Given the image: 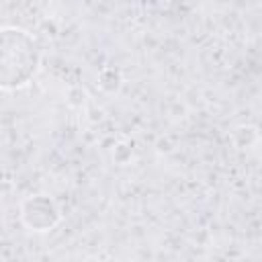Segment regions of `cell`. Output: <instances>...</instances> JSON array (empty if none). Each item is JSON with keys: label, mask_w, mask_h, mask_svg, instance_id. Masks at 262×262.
<instances>
[{"label": "cell", "mask_w": 262, "mask_h": 262, "mask_svg": "<svg viewBox=\"0 0 262 262\" xmlns=\"http://www.w3.org/2000/svg\"><path fill=\"white\" fill-rule=\"evenodd\" d=\"M31 203H33L35 207H39V205H43V207H45V211H47V209H51V203H49V201H45V203H43V199H33ZM37 217H43V215H41V211H39V213L35 215V219H31V221H29V225H31V227L35 225V221H37ZM53 223H55L53 219H49V217H45V223H39V227H37V231H43V229H45V225H47V227H51Z\"/></svg>", "instance_id": "7a4b0ae2"}, {"label": "cell", "mask_w": 262, "mask_h": 262, "mask_svg": "<svg viewBox=\"0 0 262 262\" xmlns=\"http://www.w3.org/2000/svg\"><path fill=\"white\" fill-rule=\"evenodd\" d=\"M39 53L35 41L18 29L2 33V86L16 88L25 84L37 70Z\"/></svg>", "instance_id": "6da1fadb"}]
</instances>
